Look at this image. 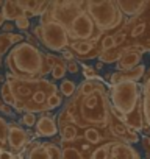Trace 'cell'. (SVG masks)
Instances as JSON below:
<instances>
[{"label":"cell","instance_id":"7a4b0ae2","mask_svg":"<svg viewBox=\"0 0 150 159\" xmlns=\"http://www.w3.org/2000/svg\"><path fill=\"white\" fill-rule=\"evenodd\" d=\"M50 20L59 22L67 30L70 41L99 42L103 36L86 11V0L50 2L47 11L41 16L39 24L44 25Z\"/></svg>","mask_w":150,"mask_h":159},{"label":"cell","instance_id":"f35d334b","mask_svg":"<svg viewBox=\"0 0 150 159\" xmlns=\"http://www.w3.org/2000/svg\"><path fill=\"white\" fill-rule=\"evenodd\" d=\"M13 159H24V154H16L13 156Z\"/></svg>","mask_w":150,"mask_h":159},{"label":"cell","instance_id":"1f68e13d","mask_svg":"<svg viewBox=\"0 0 150 159\" xmlns=\"http://www.w3.org/2000/svg\"><path fill=\"white\" fill-rule=\"evenodd\" d=\"M67 72L72 73V75H77V73L80 72V66H78V61H77V59L67 61Z\"/></svg>","mask_w":150,"mask_h":159},{"label":"cell","instance_id":"836d02e7","mask_svg":"<svg viewBox=\"0 0 150 159\" xmlns=\"http://www.w3.org/2000/svg\"><path fill=\"white\" fill-rule=\"evenodd\" d=\"M142 145H144V150L147 153V159H150V142H148V136H144L142 137Z\"/></svg>","mask_w":150,"mask_h":159},{"label":"cell","instance_id":"60d3db41","mask_svg":"<svg viewBox=\"0 0 150 159\" xmlns=\"http://www.w3.org/2000/svg\"><path fill=\"white\" fill-rule=\"evenodd\" d=\"M3 3H5V2H3V0H0V10H2V7H3Z\"/></svg>","mask_w":150,"mask_h":159},{"label":"cell","instance_id":"f1b7e54d","mask_svg":"<svg viewBox=\"0 0 150 159\" xmlns=\"http://www.w3.org/2000/svg\"><path fill=\"white\" fill-rule=\"evenodd\" d=\"M36 122H38L36 114H30V112H25V114L22 116V119H21V123L25 125L27 128H35Z\"/></svg>","mask_w":150,"mask_h":159},{"label":"cell","instance_id":"277c9868","mask_svg":"<svg viewBox=\"0 0 150 159\" xmlns=\"http://www.w3.org/2000/svg\"><path fill=\"white\" fill-rule=\"evenodd\" d=\"M5 64L8 73L19 80H42L52 73V67L47 61V55L27 41L14 45L5 56Z\"/></svg>","mask_w":150,"mask_h":159},{"label":"cell","instance_id":"ba28073f","mask_svg":"<svg viewBox=\"0 0 150 159\" xmlns=\"http://www.w3.org/2000/svg\"><path fill=\"white\" fill-rule=\"evenodd\" d=\"M33 36L41 41V44L55 53H63L69 48V44L72 42L69 38L67 30L56 20H50L44 25L38 24L33 28Z\"/></svg>","mask_w":150,"mask_h":159},{"label":"cell","instance_id":"7402d4cb","mask_svg":"<svg viewBox=\"0 0 150 159\" xmlns=\"http://www.w3.org/2000/svg\"><path fill=\"white\" fill-rule=\"evenodd\" d=\"M0 11H2V14H3V17H5L7 22H16L17 19H21V17L25 16V11L17 7L16 0H7Z\"/></svg>","mask_w":150,"mask_h":159},{"label":"cell","instance_id":"44dd1931","mask_svg":"<svg viewBox=\"0 0 150 159\" xmlns=\"http://www.w3.org/2000/svg\"><path fill=\"white\" fill-rule=\"evenodd\" d=\"M142 62V55L141 53H134V52H125L122 55V58L119 59L117 66V72H124V70H131L138 66H141Z\"/></svg>","mask_w":150,"mask_h":159},{"label":"cell","instance_id":"ffe728a7","mask_svg":"<svg viewBox=\"0 0 150 159\" xmlns=\"http://www.w3.org/2000/svg\"><path fill=\"white\" fill-rule=\"evenodd\" d=\"M24 39L25 34L22 33H0V56H3L5 53L8 55V52L14 45L24 42Z\"/></svg>","mask_w":150,"mask_h":159},{"label":"cell","instance_id":"5bb4252c","mask_svg":"<svg viewBox=\"0 0 150 159\" xmlns=\"http://www.w3.org/2000/svg\"><path fill=\"white\" fill-rule=\"evenodd\" d=\"M110 131L113 134V137L116 140H120V142H127L130 145L136 143L139 140V134L136 129L130 128L128 125H125L124 122H120L114 114H113V119H111V123H110Z\"/></svg>","mask_w":150,"mask_h":159},{"label":"cell","instance_id":"9a60e30c","mask_svg":"<svg viewBox=\"0 0 150 159\" xmlns=\"http://www.w3.org/2000/svg\"><path fill=\"white\" fill-rule=\"evenodd\" d=\"M145 73V67L141 64L131 70H124V72H114V73H108V80L111 86L114 84H119V83H125V81H133V83H138L139 80H142Z\"/></svg>","mask_w":150,"mask_h":159},{"label":"cell","instance_id":"74e56055","mask_svg":"<svg viewBox=\"0 0 150 159\" xmlns=\"http://www.w3.org/2000/svg\"><path fill=\"white\" fill-rule=\"evenodd\" d=\"M5 22H7V20H5V17H3V14H2V11H0V28H2V27L5 25Z\"/></svg>","mask_w":150,"mask_h":159},{"label":"cell","instance_id":"e0dca14e","mask_svg":"<svg viewBox=\"0 0 150 159\" xmlns=\"http://www.w3.org/2000/svg\"><path fill=\"white\" fill-rule=\"evenodd\" d=\"M142 117L144 125L150 128V69L142 76Z\"/></svg>","mask_w":150,"mask_h":159},{"label":"cell","instance_id":"5b68a950","mask_svg":"<svg viewBox=\"0 0 150 159\" xmlns=\"http://www.w3.org/2000/svg\"><path fill=\"white\" fill-rule=\"evenodd\" d=\"M110 102L113 106V114L120 122L136 131H141L144 128L142 84L125 81L110 86Z\"/></svg>","mask_w":150,"mask_h":159},{"label":"cell","instance_id":"8d00e7d4","mask_svg":"<svg viewBox=\"0 0 150 159\" xmlns=\"http://www.w3.org/2000/svg\"><path fill=\"white\" fill-rule=\"evenodd\" d=\"M63 58L66 59V61H72V59H75L73 58V55L69 52V50H66V52H63Z\"/></svg>","mask_w":150,"mask_h":159},{"label":"cell","instance_id":"d6986e66","mask_svg":"<svg viewBox=\"0 0 150 159\" xmlns=\"http://www.w3.org/2000/svg\"><path fill=\"white\" fill-rule=\"evenodd\" d=\"M47 55V61L52 67V78L53 80H64L66 73H67V61L63 56H58L55 53H45Z\"/></svg>","mask_w":150,"mask_h":159},{"label":"cell","instance_id":"d6a6232c","mask_svg":"<svg viewBox=\"0 0 150 159\" xmlns=\"http://www.w3.org/2000/svg\"><path fill=\"white\" fill-rule=\"evenodd\" d=\"M82 70H83V75L86 76V80H96V78H97V72H96L92 67H89V66H83Z\"/></svg>","mask_w":150,"mask_h":159},{"label":"cell","instance_id":"2e32d148","mask_svg":"<svg viewBox=\"0 0 150 159\" xmlns=\"http://www.w3.org/2000/svg\"><path fill=\"white\" fill-rule=\"evenodd\" d=\"M35 133L38 137H55L59 133L58 123L55 122V119L52 116L42 114L35 125Z\"/></svg>","mask_w":150,"mask_h":159},{"label":"cell","instance_id":"603a6c76","mask_svg":"<svg viewBox=\"0 0 150 159\" xmlns=\"http://www.w3.org/2000/svg\"><path fill=\"white\" fill-rule=\"evenodd\" d=\"M122 55H124L122 48L120 47H114V48H111L108 52H102L100 56H99V59H100L102 64H113V62L117 64L119 59L122 58Z\"/></svg>","mask_w":150,"mask_h":159},{"label":"cell","instance_id":"ee69618b","mask_svg":"<svg viewBox=\"0 0 150 159\" xmlns=\"http://www.w3.org/2000/svg\"><path fill=\"white\" fill-rule=\"evenodd\" d=\"M145 159H147V157H145Z\"/></svg>","mask_w":150,"mask_h":159},{"label":"cell","instance_id":"8fae6325","mask_svg":"<svg viewBox=\"0 0 150 159\" xmlns=\"http://www.w3.org/2000/svg\"><path fill=\"white\" fill-rule=\"evenodd\" d=\"M33 140L30 139L28 133L17 122H10L8 123V148L14 156L16 154H24L25 148Z\"/></svg>","mask_w":150,"mask_h":159},{"label":"cell","instance_id":"7c38bea8","mask_svg":"<svg viewBox=\"0 0 150 159\" xmlns=\"http://www.w3.org/2000/svg\"><path fill=\"white\" fill-rule=\"evenodd\" d=\"M59 147H61V151H63L61 159H89L92 150L96 148L82 137L75 139V140H70V142L61 140Z\"/></svg>","mask_w":150,"mask_h":159},{"label":"cell","instance_id":"8992f818","mask_svg":"<svg viewBox=\"0 0 150 159\" xmlns=\"http://www.w3.org/2000/svg\"><path fill=\"white\" fill-rule=\"evenodd\" d=\"M86 11L103 34H113L125 24V16L113 0H86Z\"/></svg>","mask_w":150,"mask_h":159},{"label":"cell","instance_id":"6da1fadb","mask_svg":"<svg viewBox=\"0 0 150 159\" xmlns=\"http://www.w3.org/2000/svg\"><path fill=\"white\" fill-rule=\"evenodd\" d=\"M111 119L113 106L106 84L99 78L85 80L59 111L58 129L70 125L78 129V134L88 128L106 131L110 129Z\"/></svg>","mask_w":150,"mask_h":159},{"label":"cell","instance_id":"3957f363","mask_svg":"<svg viewBox=\"0 0 150 159\" xmlns=\"http://www.w3.org/2000/svg\"><path fill=\"white\" fill-rule=\"evenodd\" d=\"M7 83L10 84L16 100L13 106L16 112L47 114L49 111L47 100L52 95L58 94V86L45 78L28 81V80H19L11 73H7Z\"/></svg>","mask_w":150,"mask_h":159},{"label":"cell","instance_id":"4316f807","mask_svg":"<svg viewBox=\"0 0 150 159\" xmlns=\"http://www.w3.org/2000/svg\"><path fill=\"white\" fill-rule=\"evenodd\" d=\"M0 148L2 150H8V122L0 117Z\"/></svg>","mask_w":150,"mask_h":159},{"label":"cell","instance_id":"52a82bcc","mask_svg":"<svg viewBox=\"0 0 150 159\" xmlns=\"http://www.w3.org/2000/svg\"><path fill=\"white\" fill-rule=\"evenodd\" d=\"M120 31L125 36L124 45H141L145 52H150V2L141 14L130 17Z\"/></svg>","mask_w":150,"mask_h":159},{"label":"cell","instance_id":"f546056e","mask_svg":"<svg viewBox=\"0 0 150 159\" xmlns=\"http://www.w3.org/2000/svg\"><path fill=\"white\" fill-rule=\"evenodd\" d=\"M63 105V95L58 92V94H55V95H52L49 100H47V106H49V111H52V109H55V108H58V106H61Z\"/></svg>","mask_w":150,"mask_h":159},{"label":"cell","instance_id":"9c48e42d","mask_svg":"<svg viewBox=\"0 0 150 159\" xmlns=\"http://www.w3.org/2000/svg\"><path fill=\"white\" fill-rule=\"evenodd\" d=\"M89 159H141L138 150L120 140H111L96 147Z\"/></svg>","mask_w":150,"mask_h":159},{"label":"cell","instance_id":"ac0fdd59","mask_svg":"<svg viewBox=\"0 0 150 159\" xmlns=\"http://www.w3.org/2000/svg\"><path fill=\"white\" fill-rule=\"evenodd\" d=\"M116 3H117L120 13L124 16H130V17L141 14L148 5V2H145V0H117Z\"/></svg>","mask_w":150,"mask_h":159},{"label":"cell","instance_id":"d590c367","mask_svg":"<svg viewBox=\"0 0 150 159\" xmlns=\"http://www.w3.org/2000/svg\"><path fill=\"white\" fill-rule=\"evenodd\" d=\"M2 28H3V33H13L14 25H13V22H5V25Z\"/></svg>","mask_w":150,"mask_h":159},{"label":"cell","instance_id":"83f0119b","mask_svg":"<svg viewBox=\"0 0 150 159\" xmlns=\"http://www.w3.org/2000/svg\"><path fill=\"white\" fill-rule=\"evenodd\" d=\"M114 47H116L114 36L113 34H103L102 39H100V48H102V52H108V50H111Z\"/></svg>","mask_w":150,"mask_h":159},{"label":"cell","instance_id":"484cf974","mask_svg":"<svg viewBox=\"0 0 150 159\" xmlns=\"http://www.w3.org/2000/svg\"><path fill=\"white\" fill-rule=\"evenodd\" d=\"M59 136H61V140L64 142H70V140H75L78 139V129L75 126H63L59 128Z\"/></svg>","mask_w":150,"mask_h":159},{"label":"cell","instance_id":"b9f144b4","mask_svg":"<svg viewBox=\"0 0 150 159\" xmlns=\"http://www.w3.org/2000/svg\"><path fill=\"white\" fill-rule=\"evenodd\" d=\"M148 142H150V136H148Z\"/></svg>","mask_w":150,"mask_h":159},{"label":"cell","instance_id":"7bdbcfd3","mask_svg":"<svg viewBox=\"0 0 150 159\" xmlns=\"http://www.w3.org/2000/svg\"><path fill=\"white\" fill-rule=\"evenodd\" d=\"M0 150H2V148H0Z\"/></svg>","mask_w":150,"mask_h":159},{"label":"cell","instance_id":"d4e9b609","mask_svg":"<svg viewBox=\"0 0 150 159\" xmlns=\"http://www.w3.org/2000/svg\"><path fill=\"white\" fill-rule=\"evenodd\" d=\"M0 98H2L3 102H5V105H8V106H14V95H13V92H11V88H10V84L5 81L2 86H0Z\"/></svg>","mask_w":150,"mask_h":159},{"label":"cell","instance_id":"4fadbf2b","mask_svg":"<svg viewBox=\"0 0 150 159\" xmlns=\"http://www.w3.org/2000/svg\"><path fill=\"white\" fill-rule=\"evenodd\" d=\"M73 58L77 61H85V59H94L99 58L102 53L100 48V41L99 42H83V41H72L67 48Z\"/></svg>","mask_w":150,"mask_h":159},{"label":"cell","instance_id":"4dcf8cb0","mask_svg":"<svg viewBox=\"0 0 150 159\" xmlns=\"http://www.w3.org/2000/svg\"><path fill=\"white\" fill-rule=\"evenodd\" d=\"M30 19H27L25 16L24 17H21V19H17L16 22H14V27L16 28H19V30H22V31H27L28 28H30Z\"/></svg>","mask_w":150,"mask_h":159},{"label":"cell","instance_id":"30bf717a","mask_svg":"<svg viewBox=\"0 0 150 159\" xmlns=\"http://www.w3.org/2000/svg\"><path fill=\"white\" fill-rule=\"evenodd\" d=\"M27 159H61L63 151L56 142H38L33 140L25 148Z\"/></svg>","mask_w":150,"mask_h":159},{"label":"cell","instance_id":"e575fe53","mask_svg":"<svg viewBox=\"0 0 150 159\" xmlns=\"http://www.w3.org/2000/svg\"><path fill=\"white\" fill-rule=\"evenodd\" d=\"M13 153L8 150H0V159H13Z\"/></svg>","mask_w":150,"mask_h":159},{"label":"cell","instance_id":"ab89813d","mask_svg":"<svg viewBox=\"0 0 150 159\" xmlns=\"http://www.w3.org/2000/svg\"><path fill=\"white\" fill-rule=\"evenodd\" d=\"M3 106H5V102H3V100H2V98H0V109H2V108H3Z\"/></svg>","mask_w":150,"mask_h":159},{"label":"cell","instance_id":"cb8c5ba5","mask_svg":"<svg viewBox=\"0 0 150 159\" xmlns=\"http://www.w3.org/2000/svg\"><path fill=\"white\" fill-rule=\"evenodd\" d=\"M58 91H59V94L63 97L70 98L75 94V91H77V86H75V83L72 81V80H63L61 84L58 86Z\"/></svg>","mask_w":150,"mask_h":159}]
</instances>
